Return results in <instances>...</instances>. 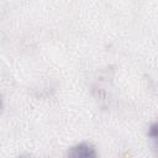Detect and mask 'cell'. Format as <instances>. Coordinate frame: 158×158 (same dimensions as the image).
I'll use <instances>...</instances> for the list:
<instances>
[{
	"instance_id": "6da1fadb",
	"label": "cell",
	"mask_w": 158,
	"mask_h": 158,
	"mask_svg": "<svg viewBox=\"0 0 158 158\" xmlns=\"http://www.w3.org/2000/svg\"><path fill=\"white\" fill-rule=\"evenodd\" d=\"M68 156L73 157V158H95L98 156V153L93 144L81 142V143L73 146L68 151Z\"/></svg>"
},
{
	"instance_id": "7a4b0ae2",
	"label": "cell",
	"mask_w": 158,
	"mask_h": 158,
	"mask_svg": "<svg viewBox=\"0 0 158 158\" xmlns=\"http://www.w3.org/2000/svg\"><path fill=\"white\" fill-rule=\"evenodd\" d=\"M148 136L158 144V121L153 122L148 128Z\"/></svg>"
}]
</instances>
